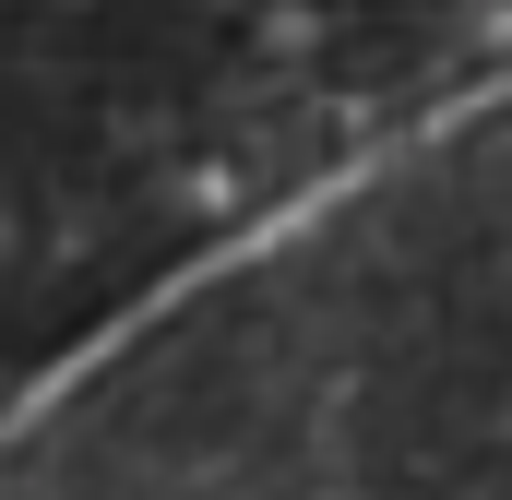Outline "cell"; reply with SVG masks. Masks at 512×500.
<instances>
[{"label": "cell", "mask_w": 512, "mask_h": 500, "mask_svg": "<svg viewBox=\"0 0 512 500\" xmlns=\"http://www.w3.org/2000/svg\"><path fill=\"white\" fill-rule=\"evenodd\" d=\"M0 500H512V84L60 370Z\"/></svg>", "instance_id": "6da1fadb"}]
</instances>
